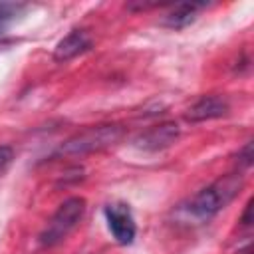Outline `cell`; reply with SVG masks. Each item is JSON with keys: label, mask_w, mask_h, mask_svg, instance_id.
<instances>
[{"label": "cell", "mask_w": 254, "mask_h": 254, "mask_svg": "<svg viewBox=\"0 0 254 254\" xmlns=\"http://www.w3.org/2000/svg\"><path fill=\"white\" fill-rule=\"evenodd\" d=\"M242 187V177L232 173V175H224L218 181H214L210 187L202 189L198 194L192 196V200L187 206V212L198 220L204 222L208 218H212L216 212H220L240 190Z\"/></svg>", "instance_id": "obj_1"}, {"label": "cell", "mask_w": 254, "mask_h": 254, "mask_svg": "<svg viewBox=\"0 0 254 254\" xmlns=\"http://www.w3.org/2000/svg\"><path fill=\"white\" fill-rule=\"evenodd\" d=\"M123 137V127L117 123H105V125H95L87 127L73 137H69L62 147V155H87L95 151H103L111 145H115Z\"/></svg>", "instance_id": "obj_2"}, {"label": "cell", "mask_w": 254, "mask_h": 254, "mask_svg": "<svg viewBox=\"0 0 254 254\" xmlns=\"http://www.w3.org/2000/svg\"><path fill=\"white\" fill-rule=\"evenodd\" d=\"M83 212H85V200L81 196H69V198H65L58 206V210L54 212V216L50 218V222L46 224V228L42 230L40 244L44 248H52V246L60 244L62 240H65V236L81 220Z\"/></svg>", "instance_id": "obj_3"}, {"label": "cell", "mask_w": 254, "mask_h": 254, "mask_svg": "<svg viewBox=\"0 0 254 254\" xmlns=\"http://www.w3.org/2000/svg\"><path fill=\"white\" fill-rule=\"evenodd\" d=\"M105 220H107V228L113 234V238L119 244H131L135 240L137 234V226H135V218L131 214L129 204L125 202H113L105 206Z\"/></svg>", "instance_id": "obj_4"}, {"label": "cell", "mask_w": 254, "mask_h": 254, "mask_svg": "<svg viewBox=\"0 0 254 254\" xmlns=\"http://www.w3.org/2000/svg\"><path fill=\"white\" fill-rule=\"evenodd\" d=\"M179 137V125L177 123H159L147 131H143L137 139H135V147L141 149V151H161V149H167L169 145H173Z\"/></svg>", "instance_id": "obj_5"}, {"label": "cell", "mask_w": 254, "mask_h": 254, "mask_svg": "<svg viewBox=\"0 0 254 254\" xmlns=\"http://www.w3.org/2000/svg\"><path fill=\"white\" fill-rule=\"evenodd\" d=\"M228 101L226 97H220V95H204L200 97L196 103H192L185 117L187 121H192V123H198V121H208V119H216V117H222L228 113Z\"/></svg>", "instance_id": "obj_6"}, {"label": "cell", "mask_w": 254, "mask_h": 254, "mask_svg": "<svg viewBox=\"0 0 254 254\" xmlns=\"http://www.w3.org/2000/svg\"><path fill=\"white\" fill-rule=\"evenodd\" d=\"M89 48H91L89 36L83 30H71L64 40L58 42L56 52H54V58L58 62H67V60H71V58L87 52Z\"/></svg>", "instance_id": "obj_7"}, {"label": "cell", "mask_w": 254, "mask_h": 254, "mask_svg": "<svg viewBox=\"0 0 254 254\" xmlns=\"http://www.w3.org/2000/svg\"><path fill=\"white\" fill-rule=\"evenodd\" d=\"M204 4H194V2H185V4H177L169 14L163 16V26L173 28V30H181L187 28L189 24L194 22L198 10H202Z\"/></svg>", "instance_id": "obj_8"}, {"label": "cell", "mask_w": 254, "mask_h": 254, "mask_svg": "<svg viewBox=\"0 0 254 254\" xmlns=\"http://www.w3.org/2000/svg\"><path fill=\"white\" fill-rule=\"evenodd\" d=\"M26 4L20 2H0V30L8 28L18 16H22L26 12Z\"/></svg>", "instance_id": "obj_9"}, {"label": "cell", "mask_w": 254, "mask_h": 254, "mask_svg": "<svg viewBox=\"0 0 254 254\" xmlns=\"http://www.w3.org/2000/svg\"><path fill=\"white\" fill-rule=\"evenodd\" d=\"M238 159H240V163L246 165V167L252 165V159H254V153H252V141H248V143L238 151Z\"/></svg>", "instance_id": "obj_10"}, {"label": "cell", "mask_w": 254, "mask_h": 254, "mask_svg": "<svg viewBox=\"0 0 254 254\" xmlns=\"http://www.w3.org/2000/svg\"><path fill=\"white\" fill-rule=\"evenodd\" d=\"M12 157H14L12 147H8V145H0V169H4V167L12 161Z\"/></svg>", "instance_id": "obj_11"}, {"label": "cell", "mask_w": 254, "mask_h": 254, "mask_svg": "<svg viewBox=\"0 0 254 254\" xmlns=\"http://www.w3.org/2000/svg\"><path fill=\"white\" fill-rule=\"evenodd\" d=\"M250 212H252V200H248V204H246V210H244V214H242V224L244 226H248L252 220H250Z\"/></svg>", "instance_id": "obj_12"}]
</instances>
